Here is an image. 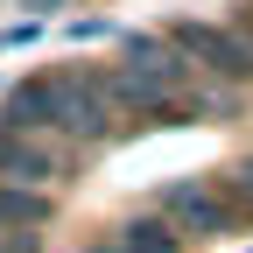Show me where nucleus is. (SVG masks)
<instances>
[{
    "instance_id": "1",
    "label": "nucleus",
    "mask_w": 253,
    "mask_h": 253,
    "mask_svg": "<svg viewBox=\"0 0 253 253\" xmlns=\"http://www.w3.org/2000/svg\"><path fill=\"white\" fill-rule=\"evenodd\" d=\"M162 218H169L176 232H197V239H218V232L239 225L225 183H169L162 190Z\"/></svg>"
},
{
    "instance_id": "2",
    "label": "nucleus",
    "mask_w": 253,
    "mask_h": 253,
    "mask_svg": "<svg viewBox=\"0 0 253 253\" xmlns=\"http://www.w3.org/2000/svg\"><path fill=\"white\" fill-rule=\"evenodd\" d=\"M49 218V190L36 183H0V232H36Z\"/></svg>"
},
{
    "instance_id": "3",
    "label": "nucleus",
    "mask_w": 253,
    "mask_h": 253,
    "mask_svg": "<svg viewBox=\"0 0 253 253\" xmlns=\"http://www.w3.org/2000/svg\"><path fill=\"white\" fill-rule=\"evenodd\" d=\"M176 225H169V218H141V225H120L106 246H91V253H176Z\"/></svg>"
},
{
    "instance_id": "4",
    "label": "nucleus",
    "mask_w": 253,
    "mask_h": 253,
    "mask_svg": "<svg viewBox=\"0 0 253 253\" xmlns=\"http://www.w3.org/2000/svg\"><path fill=\"white\" fill-rule=\"evenodd\" d=\"M0 253H36V232H0Z\"/></svg>"
},
{
    "instance_id": "5",
    "label": "nucleus",
    "mask_w": 253,
    "mask_h": 253,
    "mask_svg": "<svg viewBox=\"0 0 253 253\" xmlns=\"http://www.w3.org/2000/svg\"><path fill=\"white\" fill-rule=\"evenodd\" d=\"M21 7H71V0H21Z\"/></svg>"
}]
</instances>
